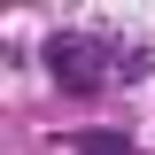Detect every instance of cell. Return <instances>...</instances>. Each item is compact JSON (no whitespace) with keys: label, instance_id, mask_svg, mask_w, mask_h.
Here are the masks:
<instances>
[{"label":"cell","instance_id":"1","mask_svg":"<svg viewBox=\"0 0 155 155\" xmlns=\"http://www.w3.org/2000/svg\"><path fill=\"white\" fill-rule=\"evenodd\" d=\"M47 70H54V85H70V93H93V85H101L85 39H54V47H47Z\"/></svg>","mask_w":155,"mask_h":155},{"label":"cell","instance_id":"2","mask_svg":"<svg viewBox=\"0 0 155 155\" xmlns=\"http://www.w3.org/2000/svg\"><path fill=\"white\" fill-rule=\"evenodd\" d=\"M78 155H124L116 132H78Z\"/></svg>","mask_w":155,"mask_h":155}]
</instances>
